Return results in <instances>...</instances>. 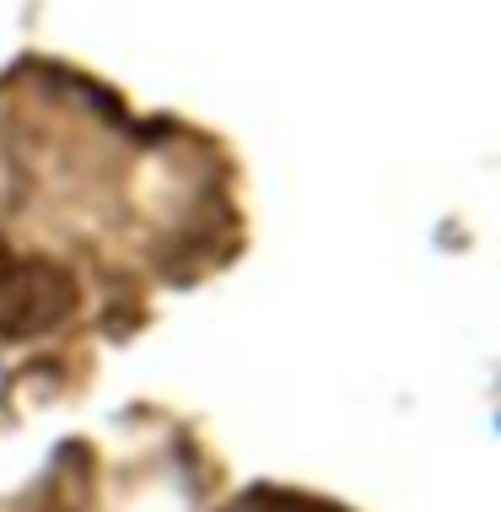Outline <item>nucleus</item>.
Listing matches in <instances>:
<instances>
[{
	"label": "nucleus",
	"mask_w": 501,
	"mask_h": 512,
	"mask_svg": "<svg viewBox=\"0 0 501 512\" xmlns=\"http://www.w3.org/2000/svg\"><path fill=\"white\" fill-rule=\"evenodd\" d=\"M71 302H76V286L65 275H54L49 265H22V259L0 265V329L6 335L49 329Z\"/></svg>",
	"instance_id": "obj_1"
}]
</instances>
